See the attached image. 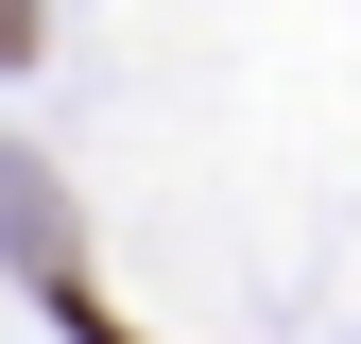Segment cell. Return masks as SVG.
<instances>
[{
	"label": "cell",
	"mask_w": 361,
	"mask_h": 344,
	"mask_svg": "<svg viewBox=\"0 0 361 344\" xmlns=\"http://www.w3.org/2000/svg\"><path fill=\"white\" fill-rule=\"evenodd\" d=\"M18 52H35V0H0V69H18Z\"/></svg>",
	"instance_id": "cell-1"
}]
</instances>
